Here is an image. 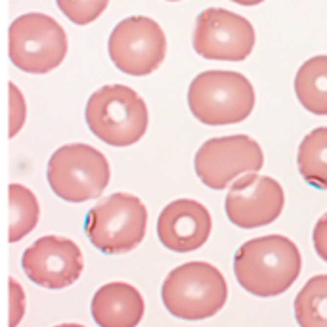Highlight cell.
I'll return each instance as SVG.
<instances>
[{
  "label": "cell",
  "instance_id": "cell-1",
  "mask_svg": "<svg viewBox=\"0 0 327 327\" xmlns=\"http://www.w3.org/2000/svg\"><path fill=\"white\" fill-rule=\"evenodd\" d=\"M303 268L297 245L283 236L245 241L234 259L240 285L257 297H276L297 282Z\"/></svg>",
  "mask_w": 327,
  "mask_h": 327
},
{
  "label": "cell",
  "instance_id": "cell-2",
  "mask_svg": "<svg viewBox=\"0 0 327 327\" xmlns=\"http://www.w3.org/2000/svg\"><path fill=\"white\" fill-rule=\"evenodd\" d=\"M87 123L92 134L108 146L127 148L146 134L150 113L136 90L125 85H109L90 96Z\"/></svg>",
  "mask_w": 327,
  "mask_h": 327
},
{
  "label": "cell",
  "instance_id": "cell-3",
  "mask_svg": "<svg viewBox=\"0 0 327 327\" xmlns=\"http://www.w3.org/2000/svg\"><path fill=\"white\" fill-rule=\"evenodd\" d=\"M165 308L180 320H205L220 312L228 301V283L217 266L186 262L174 268L161 289Z\"/></svg>",
  "mask_w": 327,
  "mask_h": 327
},
{
  "label": "cell",
  "instance_id": "cell-4",
  "mask_svg": "<svg viewBox=\"0 0 327 327\" xmlns=\"http://www.w3.org/2000/svg\"><path fill=\"white\" fill-rule=\"evenodd\" d=\"M188 106L203 125H236L255 108V88L236 71H205L190 85Z\"/></svg>",
  "mask_w": 327,
  "mask_h": 327
},
{
  "label": "cell",
  "instance_id": "cell-5",
  "mask_svg": "<svg viewBox=\"0 0 327 327\" xmlns=\"http://www.w3.org/2000/svg\"><path fill=\"white\" fill-rule=\"evenodd\" d=\"M148 226V211L136 196L113 194L102 199L87 217L90 243L106 255H123L136 249Z\"/></svg>",
  "mask_w": 327,
  "mask_h": 327
},
{
  "label": "cell",
  "instance_id": "cell-6",
  "mask_svg": "<svg viewBox=\"0 0 327 327\" xmlns=\"http://www.w3.org/2000/svg\"><path fill=\"white\" fill-rule=\"evenodd\" d=\"M106 155L87 144H69L56 150L48 161V184L64 201L83 203L100 197L109 184Z\"/></svg>",
  "mask_w": 327,
  "mask_h": 327
},
{
  "label": "cell",
  "instance_id": "cell-7",
  "mask_svg": "<svg viewBox=\"0 0 327 327\" xmlns=\"http://www.w3.org/2000/svg\"><path fill=\"white\" fill-rule=\"evenodd\" d=\"M10 60L23 73L44 75L64 62L67 35L64 27L46 14H25L10 25Z\"/></svg>",
  "mask_w": 327,
  "mask_h": 327
},
{
  "label": "cell",
  "instance_id": "cell-8",
  "mask_svg": "<svg viewBox=\"0 0 327 327\" xmlns=\"http://www.w3.org/2000/svg\"><path fill=\"white\" fill-rule=\"evenodd\" d=\"M109 58L127 75L153 73L167 56V37L161 25L146 16H132L119 23L109 37Z\"/></svg>",
  "mask_w": 327,
  "mask_h": 327
},
{
  "label": "cell",
  "instance_id": "cell-9",
  "mask_svg": "<svg viewBox=\"0 0 327 327\" xmlns=\"http://www.w3.org/2000/svg\"><path fill=\"white\" fill-rule=\"evenodd\" d=\"M264 153L257 140L238 134L207 140L196 153L199 180L213 190H224L238 176L261 171Z\"/></svg>",
  "mask_w": 327,
  "mask_h": 327
},
{
  "label": "cell",
  "instance_id": "cell-10",
  "mask_svg": "<svg viewBox=\"0 0 327 327\" xmlns=\"http://www.w3.org/2000/svg\"><path fill=\"white\" fill-rule=\"evenodd\" d=\"M255 46V29L249 20L224 8H207L197 18L194 48L205 60L243 62Z\"/></svg>",
  "mask_w": 327,
  "mask_h": 327
},
{
  "label": "cell",
  "instance_id": "cell-11",
  "mask_svg": "<svg viewBox=\"0 0 327 327\" xmlns=\"http://www.w3.org/2000/svg\"><path fill=\"white\" fill-rule=\"evenodd\" d=\"M283 188L270 176L249 173L238 178L226 196V215L238 228H262L282 215Z\"/></svg>",
  "mask_w": 327,
  "mask_h": 327
},
{
  "label": "cell",
  "instance_id": "cell-12",
  "mask_svg": "<svg viewBox=\"0 0 327 327\" xmlns=\"http://www.w3.org/2000/svg\"><path fill=\"white\" fill-rule=\"evenodd\" d=\"M22 268L33 283L46 289H64L83 274V253L75 241L44 236L25 249Z\"/></svg>",
  "mask_w": 327,
  "mask_h": 327
},
{
  "label": "cell",
  "instance_id": "cell-13",
  "mask_svg": "<svg viewBox=\"0 0 327 327\" xmlns=\"http://www.w3.org/2000/svg\"><path fill=\"white\" fill-rule=\"evenodd\" d=\"M211 230V213L196 199H176L169 203L157 220L159 241L174 253L197 251L209 240Z\"/></svg>",
  "mask_w": 327,
  "mask_h": 327
},
{
  "label": "cell",
  "instance_id": "cell-14",
  "mask_svg": "<svg viewBox=\"0 0 327 327\" xmlns=\"http://www.w3.org/2000/svg\"><path fill=\"white\" fill-rule=\"evenodd\" d=\"M90 310L100 327H136L144 318L146 305L136 287L113 282L96 291Z\"/></svg>",
  "mask_w": 327,
  "mask_h": 327
},
{
  "label": "cell",
  "instance_id": "cell-15",
  "mask_svg": "<svg viewBox=\"0 0 327 327\" xmlns=\"http://www.w3.org/2000/svg\"><path fill=\"white\" fill-rule=\"evenodd\" d=\"M295 94L306 111L327 115V56L305 62L295 77Z\"/></svg>",
  "mask_w": 327,
  "mask_h": 327
},
{
  "label": "cell",
  "instance_id": "cell-16",
  "mask_svg": "<svg viewBox=\"0 0 327 327\" xmlns=\"http://www.w3.org/2000/svg\"><path fill=\"white\" fill-rule=\"evenodd\" d=\"M297 165L308 186L327 190V127L306 134L299 146Z\"/></svg>",
  "mask_w": 327,
  "mask_h": 327
},
{
  "label": "cell",
  "instance_id": "cell-17",
  "mask_svg": "<svg viewBox=\"0 0 327 327\" xmlns=\"http://www.w3.org/2000/svg\"><path fill=\"white\" fill-rule=\"evenodd\" d=\"M295 318L301 327H327V276L306 282L295 299Z\"/></svg>",
  "mask_w": 327,
  "mask_h": 327
},
{
  "label": "cell",
  "instance_id": "cell-18",
  "mask_svg": "<svg viewBox=\"0 0 327 327\" xmlns=\"http://www.w3.org/2000/svg\"><path fill=\"white\" fill-rule=\"evenodd\" d=\"M10 243L22 241L39 222V201L35 194L22 184H10Z\"/></svg>",
  "mask_w": 327,
  "mask_h": 327
},
{
  "label": "cell",
  "instance_id": "cell-19",
  "mask_svg": "<svg viewBox=\"0 0 327 327\" xmlns=\"http://www.w3.org/2000/svg\"><path fill=\"white\" fill-rule=\"evenodd\" d=\"M109 0H58L60 10L67 20L77 25H88L98 20L108 8Z\"/></svg>",
  "mask_w": 327,
  "mask_h": 327
},
{
  "label": "cell",
  "instance_id": "cell-20",
  "mask_svg": "<svg viewBox=\"0 0 327 327\" xmlns=\"http://www.w3.org/2000/svg\"><path fill=\"white\" fill-rule=\"evenodd\" d=\"M25 121V102L18 87L10 85V138H14Z\"/></svg>",
  "mask_w": 327,
  "mask_h": 327
},
{
  "label": "cell",
  "instance_id": "cell-21",
  "mask_svg": "<svg viewBox=\"0 0 327 327\" xmlns=\"http://www.w3.org/2000/svg\"><path fill=\"white\" fill-rule=\"evenodd\" d=\"M25 312V295L22 285L10 278V327H16Z\"/></svg>",
  "mask_w": 327,
  "mask_h": 327
},
{
  "label": "cell",
  "instance_id": "cell-22",
  "mask_svg": "<svg viewBox=\"0 0 327 327\" xmlns=\"http://www.w3.org/2000/svg\"><path fill=\"white\" fill-rule=\"evenodd\" d=\"M312 240H314L316 253L327 262V213L318 220V224L314 228V234H312Z\"/></svg>",
  "mask_w": 327,
  "mask_h": 327
},
{
  "label": "cell",
  "instance_id": "cell-23",
  "mask_svg": "<svg viewBox=\"0 0 327 327\" xmlns=\"http://www.w3.org/2000/svg\"><path fill=\"white\" fill-rule=\"evenodd\" d=\"M232 2L241 4V6H257V4H261V2H264V0H232Z\"/></svg>",
  "mask_w": 327,
  "mask_h": 327
},
{
  "label": "cell",
  "instance_id": "cell-24",
  "mask_svg": "<svg viewBox=\"0 0 327 327\" xmlns=\"http://www.w3.org/2000/svg\"><path fill=\"white\" fill-rule=\"evenodd\" d=\"M56 327H85V326H79V324H62V326H56Z\"/></svg>",
  "mask_w": 327,
  "mask_h": 327
},
{
  "label": "cell",
  "instance_id": "cell-25",
  "mask_svg": "<svg viewBox=\"0 0 327 327\" xmlns=\"http://www.w3.org/2000/svg\"><path fill=\"white\" fill-rule=\"evenodd\" d=\"M169 2H178V0H169Z\"/></svg>",
  "mask_w": 327,
  "mask_h": 327
}]
</instances>
